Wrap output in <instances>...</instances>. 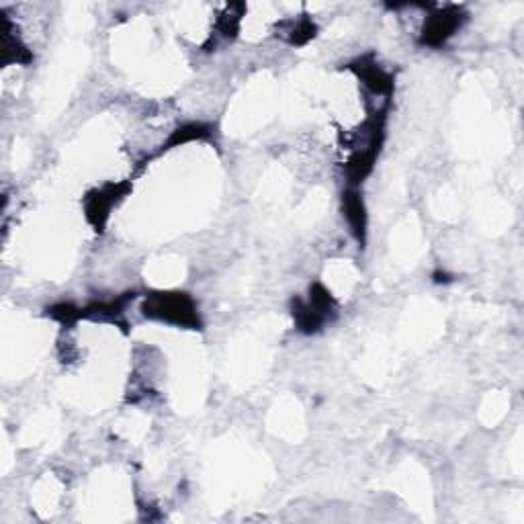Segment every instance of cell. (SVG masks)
Listing matches in <instances>:
<instances>
[{"mask_svg": "<svg viewBox=\"0 0 524 524\" xmlns=\"http://www.w3.org/2000/svg\"><path fill=\"white\" fill-rule=\"evenodd\" d=\"M142 312L150 320L174 324L179 328H191V330L201 328L197 303L189 293H181V291L150 293L142 305Z\"/></svg>", "mask_w": 524, "mask_h": 524, "instance_id": "6da1fadb", "label": "cell"}, {"mask_svg": "<svg viewBox=\"0 0 524 524\" xmlns=\"http://www.w3.org/2000/svg\"><path fill=\"white\" fill-rule=\"evenodd\" d=\"M334 297L324 285H314L310 289L308 299H295L293 305V320L297 328L305 334H314L318 332L334 314Z\"/></svg>", "mask_w": 524, "mask_h": 524, "instance_id": "7a4b0ae2", "label": "cell"}, {"mask_svg": "<svg viewBox=\"0 0 524 524\" xmlns=\"http://www.w3.org/2000/svg\"><path fill=\"white\" fill-rule=\"evenodd\" d=\"M467 15L459 7H443L428 13L420 41L430 48H441L463 27Z\"/></svg>", "mask_w": 524, "mask_h": 524, "instance_id": "3957f363", "label": "cell"}, {"mask_svg": "<svg viewBox=\"0 0 524 524\" xmlns=\"http://www.w3.org/2000/svg\"><path fill=\"white\" fill-rule=\"evenodd\" d=\"M129 193V185L125 183H117V185H105L101 189L91 191L89 195L84 197V213H86V220L89 224H93V228L97 232H101L109 220L111 209Z\"/></svg>", "mask_w": 524, "mask_h": 524, "instance_id": "277c9868", "label": "cell"}, {"mask_svg": "<svg viewBox=\"0 0 524 524\" xmlns=\"http://www.w3.org/2000/svg\"><path fill=\"white\" fill-rule=\"evenodd\" d=\"M351 68L359 80H363V84L367 86V89L373 93V95H379V97H385L389 99L393 95V76L383 70L373 56H363L359 60H355Z\"/></svg>", "mask_w": 524, "mask_h": 524, "instance_id": "5b68a950", "label": "cell"}, {"mask_svg": "<svg viewBox=\"0 0 524 524\" xmlns=\"http://www.w3.org/2000/svg\"><path fill=\"white\" fill-rule=\"evenodd\" d=\"M342 211H344V220L355 234V238L363 244L367 236V209L363 203V197L359 189L348 187V191L342 195Z\"/></svg>", "mask_w": 524, "mask_h": 524, "instance_id": "8992f818", "label": "cell"}, {"mask_svg": "<svg viewBox=\"0 0 524 524\" xmlns=\"http://www.w3.org/2000/svg\"><path fill=\"white\" fill-rule=\"evenodd\" d=\"M285 27L287 29H283V35L287 37L291 46H303V43H308L310 39L316 37V25L308 17L297 19V21H287Z\"/></svg>", "mask_w": 524, "mask_h": 524, "instance_id": "52a82bcc", "label": "cell"}]
</instances>
